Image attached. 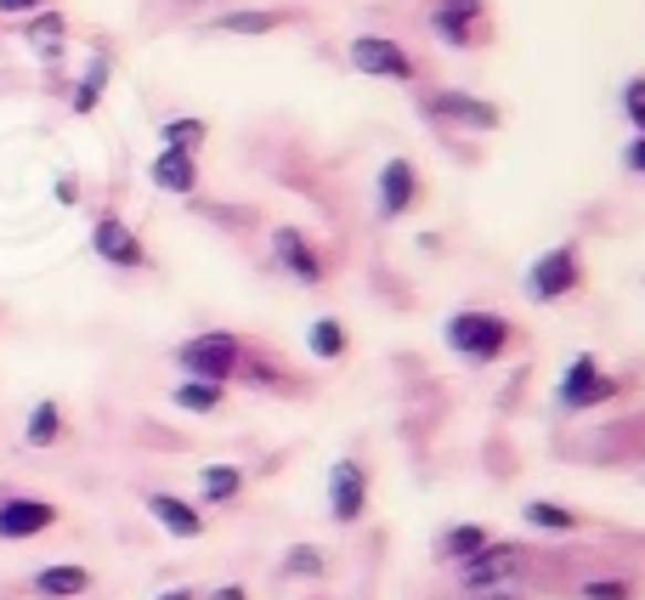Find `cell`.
<instances>
[{
	"instance_id": "cell-28",
	"label": "cell",
	"mask_w": 645,
	"mask_h": 600,
	"mask_svg": "<svg viewBox=\"0 0 645 600\" xmlns=\"http://www.w3.org/2000/svg\"><path fill=\"white\" fill-rule=\"evenodd\" d=\"M283 572H289V578H323V572H329V561H323V549L294 544L289 556H283Z\"/></svg>"
},
{
	"instance_id": "cell-19",
	"label": "cell",
	"mask_w": 645,
	"mask_h": 600,
	"mask_svg": "<svg viewBox=\"0 0 645 600\" xmlns=\"http://www.w3.org/2000/svg\"><path fill=\"white\" fill-rule=\"evenodd\" d=\"M294 23V12H261V7H250V12H221V18H210V29L216 34H278V29H289Z\"/></svg>"
},
{
	"instance_id": "cell-13",
	"label": "cell",
	"mask_w": 645,
	"mask_h": 600,
	"mask_svg": "<svg viewBox=\"0 0 645 600\" xmlns=\"http://www.w3.org/2000/svg\"><path fill=\"white\" fill-rule=\"evenodd\" d=\"M481 18H487V0H441V7L430 12V34H441L454 52H470Z\"/></svg>"
},
{
	"instance_id": "cell-20",
	"label": "cell",
	"mask_w": 645,
	"mask_h": 600,
	"mask_svg": "<svg viewBox=\"0 0 645 600\" xmlns=\"http://www.w3.org/2000/svg\"><path fill=\"white\" fill-rule=\"evenodd\" d=\"M487 544H492V527H481V521H459V527H448V532H441L436 556L448 561V567H459V561H470L476 549H487Z\"/></svg>"
},
{
	"instance_id": "cell-4",
	"label": "cell",
	"mask_w": 645,
	"mask_h": 600,
	"mask_svg": "<svg viewBox=\"0 0 645 600\" xmlns=\"http://www.w3.org/2000/svg\"><path fill=\"white\" fill-rule=\"evenodd\" d=\"M345 63H352L357 74L368 80H396V85H414L419 80V63L403 40H391V34H357L352 45H345Z\"/></svg>"
},
{
	"instance_id": "cell-25",
	"label": "cell",
	"mask_w": 645,
	"mask_h": 600,
	"mask_svg": "<svg viewBox=\"0 0 645 600\" xmlns=\"http://www.w3.org/2000/svg\"><path fill=\"white\" fill-rule=\"evenodd\" d=\"M521 521H527V527H538V532H578V527H583V516H578V510L550 505V498H527V505H521Z\"/></svg>"
},
{
	"instance_id": "cell-30",
	"label": "cell",
	"mask_w": 645,
	"mask_h": 600,
	"mask_svg": "<svg viewBox=\"0 0 645 600\" xmlns=\"http://www.w3.org/2000/svg\"><path fill=\"white\" fill-rule=\"evenodd\" d=\"M623 165L645 182V136H628V147H623Z\"/></svg>"
},
{
	"instance_id": "cell-29",
	"label": "cell",
	"mask_w": 645,
	"mask_h": 600,
	"mask_svg": "<svg viewBox=\"0 0 645 600\" xmlns=\"http://www.w3.org/2000/svg\"><path fill=\"white\" fill-rule=\"evenodd\" d=\"M623 120L634 125V136H645V74H634L623 85Z\"/></svg>"
},
{
	"instance_id": "cell-31",
	"label": "cell",
	"mask_w": 645,
	"mask_h": 600,
	"mask_svg": "<svg viewBox=\"0 0 645 600\" xmlns=\"http://www.w3.org/2000/svg\"><path fill=\"white\" fill-rule=\"evenodd\" d=\"M52 193H58V205H80V176H74V170H63Z\"/></svg>"
},
{
	"instance_id": "cell-10",
	"label": "cell",
	"mask_w": 645,
	"mask_h": 600,
	"mask_svg": "<svg viewBox=\"0 0 645 600\" xmlns=\"http://www.w3.org/2000/svg\"><path fill=\"white\" fill-rule=\"evenodd\" d=\"M419 114L454 120V125H465V131H499V125H504V114L492 108V103H481V96H470V91H425V96H419Z\"/></svg>"
},
{
	"instance_id": "cell-35",
	"label": "cell",
	"mask_w": 645,
	"mask_h": 600,
	"mask_svg": "<svg viewBox=\"0 0 645 600\" xmlns=\"http://www.w3.org/2000/svg\"><path fill=\"white\" fill-rule=\"evenodd\" d=\"M181 12H198V7H216V0H176Z\"/></svg>"
},
{
	"instance_id": "cell-1",
	"label": "cell",
	"mask_w": 645,
	"mask_h": 600,
	"mask_svg": "<svg viewBox=\"0 0 645 600\" xmlns=\"http://www.w3.org/2000/svg\"><path fill=\"white\" fill-rule=\"evenodd\" d=\"M441 340H448V352H454V358H465V363L481 369V363H499V358L510 352L516 323H510L504 312H476V307H465V312L448 318Z\"/></svg>"
},
{
	"instance_id": "cell-15",
	"label": "cell",
	"mask_w": 645,
	"mask_h": 600,
	"mask_svg": "<svg viewBox=\"0 0 645 600\" xmlns=\"http://www.w3.org/2000/svg\"><path fill=\"white\" fill-rule=\"evenodd\" d=\"M147 516H154L170 538H205V510L193 505V498H181V493H147Z\"/></svg>"
},
{
	"instance_id": "cell-5",
	"label": "cell",
	"mask_w": 645,
	"mask_h": 600,
	"mask_svg": "<svg viewBox=\"0 0 645 600\" xmlns=\"http://www.w3.org/2000/svg\"><path fill=\"white\" fill-rule=\"evenodd\" d=\"M617 391H623V380L601 374V358H594V352H578V358L566 363L561 385H555V408H561V414H583V408L612 403Z\"/></svg>"
},
{
	"instance_id": "cell-22",
	"label": "cell",
	"mask_w": 645,
	"mask_h": 600,
	"mask_svg": "<svg viewBox=\"0 0 645 600\" xmlns=\"http://www.w3.org/2000/svg\"><path fill=\"white\" fill-rule=\"evenodd\" d=\"M63 403H52V396H40V403L29 408V420H23V442L29 447H58L63 442Z\"/></svg>"
},
{
	"instance_id": "cell-8",
	"label": "cell",
	"mask_w": 645,
	"mask_h": 600,
	"mask_svg": "<svg viewBox=\"0 0 645 600\" xmlns=\"http://www.w3.org/2000/svg\"><path fill=\"white\" fill-rule=\"evenodd\" d=\"M63 521V510L52 498H34V493H7L0 498V544H29L40 532H52Z\"/></svg>"
},
{
	"instance_id": "cell-21",
	"label": "cell",
	"mask_w": 645,
	"mask_h": 600,
	"mask_svg": "<svg viewBox=\"0 0 645 600\" xmlns=\"http://www.w3.org/2000/svg\"><path fill=\"white\" fill-rule=\"evenodd\" d=\"M170 403L181 414H221L227 408V385H216V380H187L181 374V385L170 391Z\"/></svg>"
},
{
	"instance_id": "cell-33",
	"label": "cell",
	"mask_w": 645,
	"mask_h": 600,
	"mask_svg": "<svg viewBox=\"0 0 645 600\" xmlns=\"http://www.w3.org/2000/svg\"><path fill=\"white\" fill-rule=\"evenodd\" d=\"M198 600H250V589L243 583H216L210 594H198Z\"/></svg>"
},
{
	"instance_id": "cell-34",
	"label": "cell",
	"mask_w": 645,
	"mask_h": 600,
	"mask_svg": "<svg viewBox=\"0 0 645 600\" xmlns=\"http://www.w3.org/2000/svg\"><path fill=\"white\" fill-rule=\"evenodd\" d=\"M154 600H198V589H193V583H176V589H165V594H154Z\"/></svg>"
},
{
	"instance_id": "cell-27",
	"label": "cell",
	"mask_w": 645,
	"mask_h": 600,
	"mask_svg": "<svg viewBox=\"0 0 645 600\" xmlns=\"http://www.w3.org/2000/svg\"><path fill=\"white\" fill-rule=\"evenodd\" d=\"M578 600H634V578L612 572V578H583L578 583Z\"/></svg>"
},
{
	"instance_id": "cell-16",
	"label": "cell",
	"mask_w": 645,
	"mask_h": 600,
	"mask_svg": "<svg viewBox=\"0 0 645 600\" xmlns=\"http://www.w3.org/2000/svg\"><path fill=\"white\" fill-rule=\"evenodd\" d=\"M91 567H80V561H58V567H40L34 578H29V594H40V600H80V594H91Z\"/></svg>"
},
{
	"instance_id": "cell-14",
	"label": "cell",
	"mask_w": 645,
	"mask_h": 600,
	"mask_svg": "<svg viewBox=\"0 0 645 600\" xmlns=\"http://www.w3.org/2000/svg\"><path fill=\"white\" fill-rule=\"evenodd\" d=\"M23 45H29L40 63H58V58L69 52V18H63L58 7L29 12V18H23Z\"/></svg>"
},
{
	"instance_id": "cell-3",
	"label": "cell",
	"mask_w": 645,
	"mask_h": 600,
	"mask_svg": "<svg viewBox=\"0 0 645 600\" xmlns=\"http://www.w3.org/2000/svg\"><path fill=\"white\" fill-rule=\"evenodd\" d=\"M578 289H583V256H578V244L543 249V256L527 267V300H538V307H555V300H566Z\"/></svg>"
},
{
	"instance_id": "cell-2",
	"label": "cell",
	"mask_w": 645,
	"mask_h": 600,
	"mask_svg": "<svg viewBox=\"0 0 645 600\" xmlns=\"http://www.w3.org/2000/svg\"><path fill=\"white\" fill-rule=\"evenodd\" d=\"M243 363H250V352H243V340L227 334V329H205L176 345V369L187 380H216V385H232L243 374Z\"/></svg>"
},
{
	"instance_id": "cell-24",
	"label": "cell",
	"mask_w": 645,
	"mask_h": 600,
	"mask_svg": "<svg viewBox=\"0 0 645 600\" xmlns=\"http://www.w3.org/2000/svg\"><path fill=\"white\" fill-rule=\"evenodd\" d=\"M198 498H205V505H238L243 498V470L238 465H205L198 470Z\"/></svg>"
},
{
	"instance_id": "cell-23",
	"label": "cell",
	"mask_w": 645,
	"mask_h": 600,
	"mask_svg": "<svg viewBox=\"0 0 645 600\" xmlns=\"http://www.w3.org/2000/svg\"><path fill=\"white\" fill-rule=\"evenodd\" d=\"M306 352H312L318 363H340L345 352H352V329H345L340 318H318V323L306 329Z\"/></svg>"
},
{
	"instance_id": "cell-26",
	"label": "cell",
	"mask_w": 645,
	"mask_h": 600,
	"mask_svg": "<svg viewBox=\"0 0 645 600\" xmlns=\"http://www.w3.org/2000/svg\"><path fill=\"white\" fill-rule=\"evenodd\" d=\"M159 147H181V154H198V147H205V136H210V125L205 120H193V114H176V120H165L159 125Z\"/></svg>"
},
{
	"instance_id": "cell-7",
	"label": "cell",
	"mask_w": 645,
	"mask_h": 600,
	"mask_svg": "<svg viewBox=\"0 0 645 600\" xmlns=\"http://www.w3.org/2000/svg\"><path fill=\"white\" fill-rule=\"evenodd\" d=\"M521 544H499L492 538L487 549H476L470 561H459V589L465 594H492V589H510V578L521 572Z\"/></svg>"
},
{
	"instance_id": "cell-17",
	"label": "cell",
	"mask_w": 645,
	"mask_h": 600,
	"mask_svg": "<svg viewBox=\"0 0 645 600\" xmlns=\"http://www.w3.org/2000/svg\"><path fill=\"white\" fill-rule=\"evenodd\" d=\"M147 182H154L159 193L187 198V193L198 187V154H181V147H159L154 165H147Z\"/></svg>"
},
{
	"instance_id": "cell-32",
	"label": "cell",
	"mask_w": 645,
	"mask_h": 600,
	"mask_svg": "<svg viewBox=\"0 0 645 600\" xmlns=\"http://www.w3.org/2000/svg\"><path fill=\"white\" fill-rule=\"evenodd\" d=\"M40 7H52V0H0V18H29Z\"/></svg>"
},
{
	"instance_id": "cell-18",
	"label": "cell",
	"mask_w": 645,
	"mask_h": 600,
	"mask_svg": "<svg viewBox=\"0 0 645 600\" xmlns=\"http://www.w3.org/2000/svg\"><path fill=\"white\" fill-rule=\"evenodd\" d=\"M108 74H114V58H108V52H96V58L85 63V74H80V85H74V96H69V108H74L80 120H85V114H96V108H103Z\"/></svg>"
},
{
	"instance_id": "cell-12",
	"label": "cell",
	"mask_w": 645,
	"mask_h": 600,
	"mask_svg": "<svg viewBox=\"0 0 645 600\" xmlns=\"http://www.w3.org/2000/svg\"><path fill=\"white\" fill-rule=\"evenodd\" d=\"M272 261H278L294 283H306V289H318V283L329 278V261L318 256V244H312L301 227H272Z\"/></svg>"
},
{
	"instance_id": "cell-9",
	"label": "cell",
	"mask_w": 645,
	"mask_h": 600,
	"mask_svg": "<svg viewBox=\"0 0 645 600\" xmlns=\"http://www.w3.org/2000/svg\"><path fill=\"white\" fill-rule=\"evenodd\" d=\"M368 510V470L363 459H334L329 465V521L357 527Z\"/></svg>"
},
{
	"instance_id": "cell-11",
	"label": "cell",
	"mask_w": 645,
	"mask_h": 600,
	"mask_svg": "<svg viewBox=\"0 0 645 600\" xmlns=\"http://www.w3.org/2000/svg\"><path fill=\"white\" fill-rule=\"evenodd\" d=\"M419 198H425V182H419V165L414 159H385L379 165V198H374L379 221H403Z\"/></svg>"
},
{
	"instance_id": "cell-6",
	"label": "cell",
	"mask_w": 645,
	"mask_h": 600,
	"mask_svg": "<svg viewBox=\"0 0 645 600\" xmlns=\"http://www.w3.org/2000/svg\"><path fill=\"white\" fill-rule=\"evenodd\" d=\"M91 256L103 261V267H114V272H147V244L114 210H103V216L91 221Z\"/></svg>"
}]
</instances>
